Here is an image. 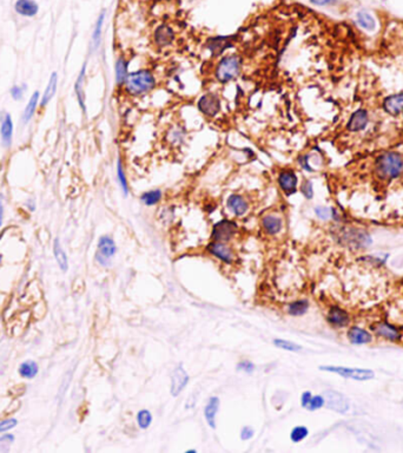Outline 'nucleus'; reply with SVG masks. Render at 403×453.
<instances>
[{"instance_id":"nucleus-1","label":"nucleus","mask_w":403,"mask_h":453,"mask_svg":"<svg viewBox=\"0 0 403 453\" xmlns=\"http://www.w3.org/2000/svg\"><path fill=\"white\" fill-rule=\"evenodd\" d=\"M403 171V157L399 152H387L376 161V172L383 180H393Z\"/></svg>"},{"instance_id":"nucleus-2","label":"nucleus","mask_w":403,"mask_h":453,"mask_svg":"<svg viewBox=\"0 0 403 453\" xmlns=\"http://www.w3.org/2000/svg\"><path fill=\"white\" fill-rule=\"evenodd\" d=\"M156 86V79L149 70H139L127 76L125 89L130 95L138 96L151 91Z\"/></svg>"},{"instance_id":"nucleus-3","label":"nucleus","mask_w":403,"mask_h":453,"mask_svg":"<svg viewBox=\"0 0 403 453\" xmlns=\"http://www.w3.org/2000/svg\"><path fill=\"white\" fill-rule=\"evenodd\" d=\"M241 59L239 57L231 55L225 56L219 60L215 70V77L222 84L232 82L239 76L241 72Z\"/></svg>"},{"instance_id":"nucleus-4","label":"nucleus","mask_w":403,"mask_h":453,"mask_svg":"<svg viewBox=\"0 0 403 453\" xmlns=\"http://www.w3.org/2000/svg\"><path fill=\"white\" fill-rule=\"evenodd\" d=\"M319 369L325 372L336 373V374L343 376L347 379H353V380H370L373 379L375 374L370 369H362V368H348V367H341V366H321Z\"/></svg>"},{"instance_id":"nucleus-5","label":"nucleus","mask_w":403,"mask_h":453,"mask_svg":"<svg viewBox=\"0 0 403 453\" xmlns=\"http://www.w3.org/2000/svg\"><path fill=\"white\" fill-rule=\"evenodd\" d=\"M197 107L204 116L215 117L220 113L222 103H220V98L216 94H205L198 100Z\"/></svg>"},{"instance_id":"nucleus-6","label":"nucleus","mask_w":403,"mask_h":453,"mask_svg":"<svg viewBox=\"0 0 403 453\" xmlns=\"http://www.w3.org/2000/svg\"><path fill=\"white\" fill-rule=\"evenodd\" d=\"M237 230V225L235 222L230 221V220H222V221L217 222L213 226L211 236H212L213 241L226 242L231 240L233 236L236 235Z\"/></svg>"},{"instance_id":"nucleus-7","label":"nucleus","mask_w":403,"mask_h":453,"mask_svg":"<svg viewBox=\"0 0 403 453\" xmlns=\"http://www.w3.org/2000/svg\"><path fill=\"white\" fill-rule=\"evenodd\" d=\"M117 251V247L114 241L110 236H101L98 242V250H97V261L101 266H107L110 264L111 258L114 256Z\"/></svg>"},{"instance_id":"nucleus-8","label":"nucleus","mask_w":403,"mask_h":453,"mask_svg":"<svg viewBox=\"0 0 403 453\" xmlns=\"http://www.w3.org/2000/svg\"><path fill=\"white\" fill-rule=\"evenodd\" d=\"M277 183L278 186H280L281 190H282L287 196H290L296 193L299 178H297L296 172L294 170H291V169H283V170L278 172Z\"/></svg>"},{"instance_id":"nucleus-9","label":"nucleus","mask_w":403,"mask_h":453,"mask_svg":"<svg viewBox=\"0 0 403 453\" xmlns=\"http://www.w3.org/2000/svg\"><path fill=\"white\" fill-rule=\"evenodd\" d=\"M324 403L327 404L328 408L335 411V412L344 413L349 410V401L343 394L336 391H325L324 392Z\"/></svg>"},{"instance_id":"nucleus-10","label":"nucleus","mask_w":403,"mask_h":453,"mask_svg":"<svg viewBox=\"0 0 403 453\" xmlns=\"http://www.w3.org/2000/svg\"><path fill=\"white\" fill-rule=\"evenodd\" d=\"M189 382V375L182 366L175 368L171 378V394L172 397H178Z\"/></svg>"},{"instance_id":"nucleus-11","label":"nucleus","mask_w":403,"mask_h":453,"mask_svg":"<svg viewBox=\"0 0 403 453\" xmlns=\"http://www.w3.org/2000/svg\"><path fill=\"white\" fill-rule=\"evenodd\" d=\"M233 40L235 39L232 37H213L207 41L206 47L213 57H218L224 51L233 46Z\"/></svg>"},{"instance_id":"nucleus-12","label":"nucleus","mask_w":403,"mask_h":453,"mask_svg":"<svg viewBox=\"0 0 403 453\" xmlns=\"http://www.w3.org/2000/svg\"><path fill=\"white\" fill-rule=\"evenodd\" d=\"M207 251L225 263H231L233 260L232 250L230 249L228 245L222 243V242H211L207 245Z\"/></svg>"},{"instance_id":"nucleus-13","label":"nucleus","mask_w":403,"mask_h":453,"mask_svg":"<svg viewBox=\"0 0 403 453\" xmlns=\"http://www.w3.org/2000/svg\"><path fill=\"white\" fill-rule=\"evenodd\" d=\"M153 37H155V43L157 46L165 47V46L170 45L172 41H174L175 33H174V30H172L169 25L162 24L161 26H158L156 28Z\"/></svg>"},{"instance_id":"nucleus-14","label":"nucleus","mask_w":403,"mask_h":453,"mask_svg":"<svg viewBox=\"0 0 403 453\" xmlns=\"http://www.w3.org/2000/svg\"><path fill=\"white\" fill-rule=\"evenodd\" d=\"M383 109L392 116H398L403 113V92L387 97L383 102Z\"/></svg>"},{"instance_id":"nucleus-15","label":"nucleus","mask_w":403,"mask_h":453,"mask_svg":"<svg viewBox=\"0 0 403 453\" xmlns=\"http://www.w3.org/2000/svg\"><path fill=\"white\" fill-rule=\"evenodd\" d=\"M328 321L336 327H345L350 322L348 313L340 307H331L328 313Z\"/></svg>"},{"instance_id":"nucleus-16","label":"nucleus","mask_w":403,"mask_h":453,"mask_svg":"<svg viewBox=\"0 0 403 453\" xmlns=\"http://www.w3.org/2000/svg\"><path fill=\"white\" fill-rule=\"evenodd\" d=\"M368 123V113L366 110H357L351 114L349 122H348V130L351 132L361 131L367 126Z\"/></svg>"},{"instance_id":"nucleus-17","label":"nucleus","mask_w":403,"mask_h":453,"mask_svg":"<svg viewBox=\"0 0 403 453\" xmlns=\"http://www.w3.org/2000/svg\"><path fill=\"white\" fill-rule=\"evenodd\" d=\"M344 238H347L348 243L354 247H368L372 243V238L367 232L361 230H350L345 234Z\"/></svg>"},{"instance_id":"nucleus-18","label":"nucleus","mask_w":403,"mask_h":453,"mask_svg":"<svg viewBox=\"0 0 403 453\" xmlns=\"http://www.w3.org/2000/svg\"><path fill=\"white\" fill-rule=\"evenodd\" d=\"M262 226L264 231L269 235H276L282 230L283 221L282 219L275 215H267L262 220Z\"/></svg>"},{"instance_id":"nucleus-19","label":"nucleus","mask_w":403,"mask_h":453,"mask_svg":"<svg viewBox=\"0 0 403 453\" xmlns=\"http://www.w3.org/2000/svg\"><path fill=\"white\" fill-rule=\"evenodd\" d=\"M228 208L231 210L233 215L236 216H243L248 212L249 206L248 202L239 195H230L228 199Z\"/></svg>"},{"instance_id":"nucleus-20","label":"nucleus","mask_w":403,"mask_h":453,"mask_svg":"<svg viewBox=\"0 0 403 453\" xmlns=\"http://www.w3.org/2000/svg\"><path fill=\"white\" fill-rule=\"evenodd\" d=\"M0 135H1L2 144L5 146L11 145L12 136H13V123H12V118L8 113H6L4 118L1 119Z\"/></svg>"},{"instance_id":"nucleus-21","label":"nucleus","mask_w":403,"mask_h":453,"mask_svg":"<svg viewBox=\"0 0 403 453\" xmlns=\"http://www.w3.org/2000/svg\"><path fill=\"white\" fill-rule=\"evenodd\" d=\"M218 408L219 399L217 397L210 398L205 406V410H204V416H205L206 422L211 429H215L216 427V414L218 412Z\"/></svg>"},{"instance_id":"nucleus-22","label":"nucleus","mask_w":403,"mask_h":453,"mask_svg":"<svg viewBox=\"0 0 403 453\" xmlns=\"http://www.w3.org/2000/svg\"><path fill=\"white\" fill-rule=\"evenodd\" d=\"M348 339L354 344H364L372 342L373 338L367 331L362 330V328L353 327L348 332Z\"/></svg>"},{"instance_id":"nucleus-23","label":"nucleus","mask_w":403,"mask_h":453,"mask_svg":"<svg viewBox=\"0 0 403 453\" xmlns=\"http://www.w3.org/2000/svg\"><path fill=\"white\" fill-rule=\"evenodd\" d=\"M15 11L24 17H33L38 12V5L33 0H17Z\"/></svg>"},{"instance_id":"nucleus-24","label":"nucleus","mask_w":403,"mask_h":453,"mask_svg":"<svg viewBox=\"0 0 403 453\" xmlns=\"http://www.w3.org/2000/svg\"><path fill=\"white\" fill-rule=\"evenodd\" d=\"M375 332L379 334L380 337L385 338V339L390 340V341H396L401 338V336H400V332L396 330L395 327H393L392 325H389V324H385V322L377 324L375 327Z\"/></svg>"},{"instance_id":"nucleus-25","label":"nucleus","mask_w":403,"mask_h":453,"mask_svg":"<svg viewBox=\"0 0 403 453\" xmlns=\"http://www.w3.org/2000/svg\"><path fill=\"white\" fill-rule=\"evenodd\" d=\"M85 72H86V64H84L82 68V71L79 73L78 78H77V82L75 84V91L77 95V100H78V103L81 105L83 113L86 111V107H85V96H84V79H85Z\"/></svg>"},{"instance_id":"nucleus-26","label":"nucleus","mask_w":403,"mask_h":453,"mask_svg":"<svg viewBox=\"0 0 403 453\" xmlns=\"http://www.w3.org/2000/svg\"><path fill=\"white\" fill-rule=\"evenodd\" d=\"M57 82H58V77H57V73L53 72L52 76H51V78H50L49 85H47L46 89H45L43 98H41V103H40L41 107H45V105L49 104V102L53 98V96L57 91Z\"/></svg>"},{"instance_id":"nucleus-27","label":"nucleus","mask_w":403,"mask_h":453,"mask_svg":"<svg viewBox=\"0 0 403 453\" xmlns=\"http://www.w3.org/2000/svg\"><path fill=\"white\" fill-rule=\"evenodd\" d=\"M114 71H116V82L118 85H124L125 84L127 76V62L123 57L118 58L116 62V68H114Z\"/></svg>"},{"instance_id":"nucleus-28","label":"nucleus","mask_w":403,"mask_h":453,"mask_svg":"<svg viewBox=\"0 0 403 453\" xmlns=\"http://www.w3.org/2000/svg\"><path fill=\"white\" fill-rule=\"evenodd\" d=\"M308 308L309 302L306 300H297L288 306V314L293 315V317H301V315L305 314Z\"/></svg>"},{"instance_id":"nucleus-29","label":"nucleus","mask_w":403,"mask_h":453,"mask_svg":"<svg viewBox=\"0 0 403 453\" xmlns=\"http://www.w3.org/2000/svg\"><path fill=\"white\" fill-rule=\"evenodd\" d=\"M38 101H39V92L36 91L33 95H32L31 100H30V102H28V104L26 105V108H25L24 113H22V122H24L25 124L30 122V119L33 117L34 113H36Z\"/></svg>"},{"instance_id":"nucleus-30","label":"nucleus","mask_w":403,"mask_h":453,"mask_svg":"<svg viewBox=\"0 0 403 453\" xmlns=\"http://www.w3.org/2000/svg\"><path fill=\"white\" fill-rule=\"evenodd\" d=\"M105 14L106 12L103 11L97 19V23H96L95 30H94V34H92V44H94V49H97L101 44V30H103V24L105 20Z\"/></svg>"},{"instance_id":"nucleus-31","label":"nucleus","mask_w":403,"mask_h":453,"mask_svg":"<svg viewBox=\"0 0 403 453\" xmlns=\"http://www.w3.org/2000/svg\"><path fill=\"white\" fill-rule=\"evenodd\" d=\"M19 373H20V375L25 379L34 378L38 373L37 363L33 361L22 362L20 365V367H19Z\"/></svg>"},{"instance_id":"nucleus-32","label":"nucleus","mask_w":403,"mask_h":453,"mask_svg":"<svg viewBox=\"0 0 403 453\" xmlns=\"http://www.w3.org/2000/svg\"><path fill=\"white\" fill-rule=\"evenodd\" d=\"M357 23L360 24V26H362L366 30L372 31L375 28V19L373 18L372 14H369L366 11H360L357 13Z\"/></svg>"},{"instance_id":"nucleus-33","label":"nucleus","mask_w":403,"mask_h":453,"mask_svg":"<svg viewBox=\"0 0 403 453\" xmlns=\"http://www.w3.org/2000/svg\"><path fill=\"white\" fill-rule=\"evenodd\" d=\"M54 257H56L60 269L64 270V272L67 270V256H66L65 251L63 250L62 245H60L58 240L54 241Z\"/></svg>"},{"instance_id":"nucleus-34","label":"nucleus","mask_w":403,"mask_h":453,"mask_svg":"<svg viewBox=\"0 0 403 453\" xmlns=\"http://www.w3.org/2000/svg\"><path fill=\"white\" fill-rule=\"evenodd\" d=\"M140 200L145 206H155L162 200V191L158 189L150 190L148 193H144Z\"/></svg>"},{"instance_id":"nucleus-35","label":"nucleus","mask_w":403,"mask_h":453,"mask_svg":"<svg viewBox=\"0 0 403 453\" xmlns=\"http://www.w3.org/2000/svg\"><path fill=\"white\" fill-rule=\"evenodd\" d=\"M117 178L121 187V190H123L124 196H127L129 195V184H127L126 175H125V172H124L123 165H121L120 161H118V164H117Z\"/></svg>"},{"instance_id":"nucleus-36","label":"nucleus","mask_w":403,"mask_h":453,"mask_svg":"<svg viewBox=\"0 0 403 453\" xmlns=\"http://www.w3.org/2000/svg\"><path fill=\"white\" fill-rule=\"evenodd\" d=\"M274 344L278 348L284 349V350H289V352H299V350L302 349V347L300 344L291 342V341L288 340H282V339H276L274 340Z\"/></svg>"},{"instance_id":"nucleus-37","label":"nucleus","mask_w":403,"mask_h":453,"mask_svg":"<svg viewBox=\"0 0 403 453\" xmlns=\"http://www.w3.org/2000/svg\"><path fill=\"white\" fill-rule=\"evenodd\" d=\"M151 422L152 416L148 410L139 411L138 414H137V423H138L140 429H148L151 425Z\"/></svg>"},{"instance_id":"nucleus-38","label":"nucleus","mask_w":403,"mask_h":453,"mask_svg":"<svg viewBox=\"0 0 403 453\" xmlns=\"http://www.w3.org/2000/svg\"><path fill=\"white\" fill-rule=\"evenodd\" d=\"M308 429L304 426H297L295 429H293L290 433V438L293 440L294 443H300L302 442L303 439L306 438L308 436Z\"/></svg>"},{"instance_id":"nucleus-39","label":"nucleus","mask_w":403,"mask_h":453,"mask_svg":"<svg viewBox=\"0 0 403 453\" xmlns=\"http://www.w3.org/2000/svg\"><path fill=\"white\" fill-rule=\"evenodd\" d=\"M323 405H324V398L321 397V395H315V397L311 398V400H310V403L306 408L310 411H315L321 408Z\"/></svg>"},{"instance_id":"nucleus-40","label":"nucleus","mask_w":403,"mask_h":453,"mask_svg":"<svg viewBox=\"0 0 403 453\" xmlns=\"http://www.w3.org/2000/svg\"><path fill=\"white\" fill-rule=\"evenodd\" d=\"M301 190H302V194L304 195L305 199L311 200L313 196V190H312V183L309 180H305L302 183V187H301Z\"/></svg>"},{"instance_id":"nucleus-41","label":"nucleus","mask_w":403,"mask_h":453,"mask_svg":"<svg viewBox=\"0 0 403 453\" xmlns=\"http://www.w3.org/2000/svg\"><path fill=\"white\" fill-rule=\"evenodd\" d=\"M315 213H316V215H317L319 219L328 220L331 216L332 210H330L329 208H325V207H316Z\"/></svg>"},{"instance_id":"nucleus-42","label":"nucleus","mask_w":403,"mask_h":453,"mask_svg":"<svg viewBox=\"0 0 403 453\" xmlns=\"http://www.w3.org/2000/svg\"><path fill=\"white\" fill-rule=\"evenodd\" d=\"M17 425V420L15 419H7L4 420V422L0 423V433L1 432H6V431L13 429Z\"/></svg>"},{"instance_id":"nucleus-43","label":"nucleus","mask_w":403,"mask_h":453,"mask_svg":"<svg viewBox=\"0 0 403 453\" xmlns=\"http://www.w3.org/2000/svg\"><path fill=\"white\" fill-rule=\"evenodd\" d=\"M237 367H238L239 371H243V372H245V373H252V372H254V369H255V366L252 365L250 361H248V360H244V361L239 362Z\"/></svg>"},{"instance_id":"nucleus-44","label":"nucleus","mask_w":403,"mask_h":453,"mask_svg":"<svg viewBox=\"0 0 403 453\" xmlns=\"http://www.w3.org/2000/svg\"><path fill=\"white\" fill-rule=\"evenodd\" d=\"M252 437H254V430H252V427H249V426L243 427L241 431L242 440H249V439H251Z\"/></svg>"},{"instance_id":"nucleus-45","label":"nucleus","mask_w":403,"mask_h":453,"mask_svg":"<svg viewBox=\"0 0 403 453\" xmlns=\"http://www.w3.org/2000/svg\"><path fill=\"white\" fill-rule=\"evenodd\" d=\"M299 163L301 164V167H302L303 169H305L306 171H310V172H312V168L310 167V164H309V156L308 155H304V156H301V157L299 158Z\"/></svg>"},{"instance_id":"nucleus-46","label":"nucleus","mask_w":403,"mask_h":453,"mask_svg":"<svg viewBox=\"0 0 403 453\" xmlns=\"http://www.w3.org/2000/svg\"><path fill=\"white\" fill-rule=\"evenodd\" d=\"M25 90V86H13L11 90V95L14 100H21L22 98V92Z\"/></svg>"},{"instance_id":"nucleus-47","label":"nucleus","mask_w":403,"mask_h":453,"mask_svg":"<svg viewBox=\"0 0 403 453\" xmlns=\"http://www.w3.org/2000/svg\"><path fill=\"white\" fill-rule=\"evenodd\" d=\"M311 398H312V395H311V393H310L309 391L304 392V393L302 394V398H301V403H302V406L303 407H308V405L310 403V400H311Z\"/></svg>"},{"instance_id":"nucleus-48","label":"nucleus","mask_w":403,"mask_h":453,"mask_svg":"<svg viewBox=\"0 0 403 453\" xmlns=\"http://www.w3.org/2000/svg\"><path fill=\"white\" fill-rule=\"evenodd\" d=\"M312 4L317 5V6H328V5H334L337 2V0H310Z\"/></svg>"},{"instance_id":"nucleus-49","label":"nucleus","mask_w":403,"mask_h":453,"mask_svg":"<svg viewBox=\"0 0 403 453\" xmlns=\"http://www.w3.org/2000/svg\"><path fill=\"white\" fill-rule=\"evenodd\" d=\"M2 219H4V203H2V197L0 196V226H1Z\"/></svg>"},{"instance_id":"nucleus-50","label":"nucleus","mask_w":403,"mask_h":453,"mask_svg":"<svg viewBox=\"0 0 403 453\" xmlns=\"http://www.w3.org/2000/svg\"><path fill=\"white\" fill-rule=\"evenodd\" d=\"M0 261H1V255H0Z\"/></svg>"}]
</instances>
